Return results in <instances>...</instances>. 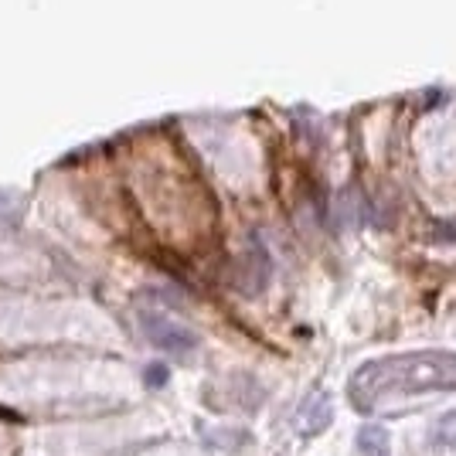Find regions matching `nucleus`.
Wrapping results in <instances>:
<instances>
[{
    "label": "nucleus",
    "mask_w": 456,
    "mask_h": 456,
    "mask_svg": "<svg viewBox=\"0 0 456 456\" xmlns=\"http://www.w3.org/2000/svg\"><path fill=\"white\" fill-rule=\"evenodd\" d=\"M208 443H218L225 450H242V446H248V433L246 429H225V433H211Z\"/></svg>",
    "instance_id": "423d86ee"
},
{
    "label": "nucleus",
    "mask_w": 456,
    "mask_h": 456,
    "mask_svg": "<svg viewBox=\"0 0 456 456\" xmlns=\"http://www.w3.org/2000/svg\"><path fill=\"white\" fill-rule=\"evenodd\" d=\"M433 443H436V446H456V409L446 412V416L433 426Z\"/></svg>",
    "instance_id": "39448f33"
},
{
    "label": "nucleus",
    "mask_w": 456,
    "mask_h": 456,
    "mask_svg": "<svg viewBox=\"0 0 456 456\" xmlns=\"http://www.w3.org/2000/svg\"><path fill=\"white\" fill-rule=\"evenodd\" d=\"M358 450L362 456H388V433H385V426H375V422H368L358 429Z\"/></svg>",
    "instance_id": "20e7f679"
},
{
    "label": "nucleus",
    "mask_w": 456,
    "mask_h": 456,
    "mask_svg": "<svg viewBox=\"0 0 456 456\" xmlns=\"http://www.w3.org/2000/svg\"><path fill=\"white\" fill-rule=\"evenodd\" d=\"M330 419H334V405L327 399V392H317V395H310V399L300 405V412H297V429H300L304 436H317V433H323V429L330 426Z\"/></svg>",
    "instance_id": "7ed1b4c3"
},
{
    "label": "nucleus",
    "mask_w": 456,
    "mask_h": 456,
    "mask_svg": "<svg viewBox=\"0 0 456 456\" xmlns=\"http://www.w3.org/2000/svg\"><path fill=\"white\" fill-rule=\"evenodd\" d=\"M422 392H456V351H405L375 358L347 381V399L358 412Z\"/></svg>",
    "instance_id": "f257e3e1"
},
{
    "label": "nucleus",
    "mask_w": 456,
    "mask_h": 456,
    "mask_svg": "<svg viewBox=\"0 0 456 456\" xmlns=\"http://www.w3.org/2000/svg\"><path fill=\"white\" fill-rule=\"evenodd\" d=\"M140 323H143V334H147L160 351H167V354L181 358V362L191 358V354H194V347H198V338L191 334L188 327L167 321V317H160V314H143Z\"/></svg>",
    "instance_id": "f03ea898"
},
{
    "label": "nucleus",
    "mask_w": 456,
    "mask_h": 456,
    "mask_svg": "<svg viewBox=\"0 0 456 456\" xmlns=\"http://www.w3.org/2000/svg\"><path fill=\"white\" fill-rule=\"evenodd\" d=\"M143 379H147V385H153V388H160V385L167 381V368H164V364H151Z\"/></svg>",
    "instance_id": "0eeeda50"
}]
</instances>
